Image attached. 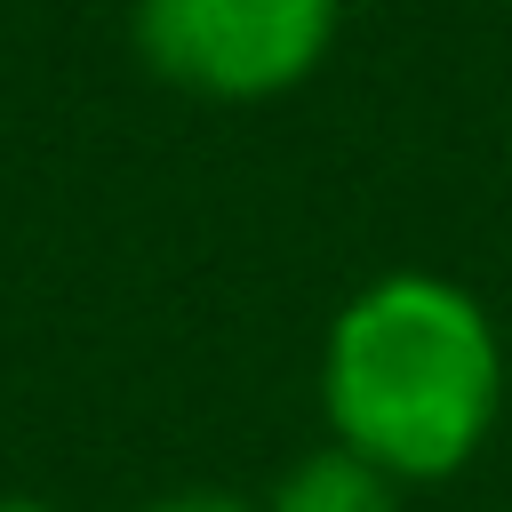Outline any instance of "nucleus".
I'll use <instances>...</instances> for the list:
<instances>
[{
    "instance_id": "f03ea898",
    "label": "nucleus",
    "mask_w": 512,
    "mask_h": 512,
    "mask_svg": "<svg viewBox=\"0 0 512 512\" xmlns=\"http://www.w3.org/2000/svg\"><path fill=\"white\" fill-rule=\"evenodd\" d=\"M136 48L192 96L264 104L320 72L336 48V0H136Z\"/></svg>"
},
{
    "instance_id": "7ed1b4c3",
    "label": "nucleus",
    "mask_w": 512,
    "mask_h": 512,
    "mask_svg": "<svg viewBox=\"0 0 512 512\" xmlns=\"http://www.w3.org/2000/svg\"><path fill=\"white\" fill-rule=\"evenodd\" d=\"M392 488H400V480H392L384 464H368V456H352L344 440H328V448H312V456H296V464L280 472V488H272L264 512H400Z\"/></svg>"
},
{
    "instance_id": "20e7f679",
    "label": "nucleus",
    "mask_w": 512,
    "mask_h": 512,
    "mask_svg": "<svg viewBox=\"0 0 512 512\" xmlns=\"http://www.w3.org/2000/svg\"><path fill=\"white\" fill-rule=\"evenodd\" d=\"M144 512H248V504L224 496V488H184V496H160V504H144Z\"/></svg>"
},
{
    "instance_id": "39448f33",
    "label": "nucleus",
    "mask_w": 512,
    "mask_h": 512,
    "mask_svg": "<svg viewBox=\"0 0 512 512\" xmlns=\"http://www.w3.org/2000/svg\"><path fill=\"white\" fill-rule=\"evenodd\" d=\"M0 512H56V504H32V496H0Z\"/></svg>"
},
{
    "instance_id": "f257e3e1",
    "label": "nucleus",
    "mask_w": 512,
    "mask_h": 512,
    "mask_svg": "<svg viewBox=\"0 0 512 512\" xmlns=\"http://www.w3.org/2000/svg\"><path fill=\"white\" fill-rule=\"evenodd\" d=\"M320 400L352 456L392 480H448L480 456L504 400L496 320L440 272H384L336 312Z\"/></svg>"
}]
</instances>
